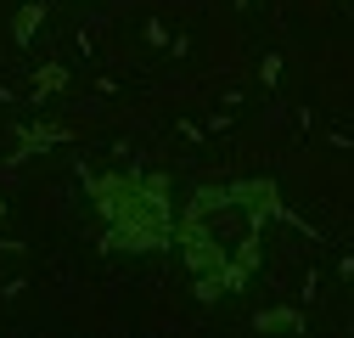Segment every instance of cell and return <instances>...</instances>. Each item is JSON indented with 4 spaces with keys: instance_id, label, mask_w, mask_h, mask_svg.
<instances>
[{
    "instance_id": "cell-1",
    "label": "cell",
    "mask_w": 354,
    "mask_h": 338,
    "mask_svg": "<svg viewBox=\"0 0 354 338\" xmlns=\"http://www.w3.org/2000/svg\"><path fill=\"white\" fill-rule=\"evenodd\" d=\"M96 208L113 220V242L129 254L169 248L174 242V208H169V181L158 175H96L91 181Z\"/></svg>"
},
{
    "instance_id": "cell-2",
    "label": "cell",
    "mask_w": 354,
    "mask_h": 338,
    "mask_svg": "<svg viewBox=\"0 0 354 338\" xmlns=\"http://www.w3.org/2000/svg\"><path fill=\"white\" fill-rule=\"evenodd\" d=\"M259 327H264V332H270V327H304V321H298L292 310H270V316H259Z\"/></svg>"
}]
</instances>
